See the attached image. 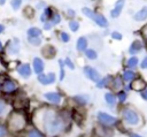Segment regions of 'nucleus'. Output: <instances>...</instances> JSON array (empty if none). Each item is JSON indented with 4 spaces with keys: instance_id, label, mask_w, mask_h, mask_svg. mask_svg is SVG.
Segmentation results:
<instances>
[{
    "instance_id": "nucleus-1",
    "label": "nucleus",
    "mask_w": 147,
    "mask_h": 137,
    "mask_svg": "<svg viewBox=\"0 0 147 137\" xmlns=\"http://www.w3.org/2000/svg\"><path fill=\"white\" fill-rule=\"evenodd\" d=\"M37 115L40 116V121H36V123H38L39 127H42L48 135L57 134L64 127L63 117L53 109H42Z\"/></svg>"
},
{
    "instance_id": "nucleus-2",
    "label": "nucleus",
    "mask_w": 147,
    "mask_h": 137,
    "mask_svg": "<svg viewBox=\"0 0 147 137\" xmlns=\"http://www.w3.org/2000/svg\"><path fill=\"white\" fill-rule=\"evenodd\" d=\"M25 124H26V121H25V117L22 113L14 112L10 114V116L8 119V128L10 131H13V132L21 131L24 129Z\"/></svg>"
},
{
    "instance_id": "nucleus-3",
    "label": "nucleus",
    "mask_w": 147,
    "mask_h": 137,
    "mask_svg": "<svg viewBox=\"0 0 147 137\" xmlns=\"http://www.w3.org/2000/svg\"><path fill=\"white\" fill-rule=\"evenodd\" d=\"M83 13H84L87 17H90L91 20H93L98 25H100V26H102V28H106V26L108 25V21L106 20V17H103L102 15H100V14H98V13H94V12L91 10L90 8H83Z\"/></svg>"
},
{
    "instance_id": "nucleus-4",
    "label": "nucleus",
    "mask_w": 147,
    "mask_h": 137,
    "mask_svg": "<svg viewBox=\"0 0 147 137\" xmlns=\"http://www.w3.org/2000/svg\"><path fill=\"white\" fill-rule=\"evenodd\" d=\"M122 115H123V119H124L129 124H138V122H139V116H138V114H137L133 109H131V108H125V109H123Z\"/></svg>"
},
{
    "instance_id": "nucleus-5",
    "label": "nucleus",
    "mask_w": 147,
    "mask_h": 137,
    "mask_svg": "<svg viewBox=\"0 0 147 137\" xmlns=\"http://www.w3.org/2000/svg\"><path fill=\"white\" fill-rule=\"evenodd\" d=\"M98 119L106 127H109V125H113V124L116 123V119L114 116H111V115H109L107 113H103V112H100L98 114Z\"/></svg>"
},
{
    "instance_id": "nucleus-6",
    "label": "nucleus",
    "mask_w": 147,
    "mask_h": 137,
    "mask_svg": "<svg viewBox=\"0 0 147 137\" xmlns=\"http://www.w3.org/2000/svg\"><path fill=\"white\" fill-rule=\"evenodd\" d=\"M84 71H85V75L90 79H92L93 82H96L98 83L100 81V75H99V73L94 68H92V67H85L84 68Z\"/></svg>"
},
{
    "instance_id": "nucleus-7",
    "label": "nucleus",
    "mask_w": 147,
    "mask_h": 137,
    "mask_svg": "<svg viewBox=\"0 0 147 137\" xmlns=\"http://www.w3.org/2000/svg\"><path fill=\"white\" fill-rule=\"evenodd\" d=\"M1 90L3 92H7V93H10V92H14L17 90V84L16 82L14 81H10V79H7L3 82V84L1 85Z\"/></svg>"
},
{
    "instance_id": "nucleus-8",
    "label": "nucleus",
    "mask_w": 147,
    "mask_h": 137,
    "mask_svg": "<svg viewBox=\"0 0 147 137\" xmlns=\"http://www.w3.org/2000/svg\"><path fill=\"white\" fill-rule=\"evenodd\" d=\"M38 79H39V82L41 84H52L55 81V75H54V73H49L47 75H45V74L41 73V74H39Z\"/></svg>"
},
{
    "instance_id": "nucleus-9",
    "label": "nucleus",
    "mask_w": 147,
    "mask_h": 137,
    "mask_svg": "<svg viewBox=\"0 0 147 137\" xmlns=\"http://www.w3.org/2000/svg\"><path fill=\"white\" fill-rule=\"evenodd\" d=\"M124 2H125V0H117V1H116L115 7H114V9H113L111 13H110L111 17H118V16L121 15L122 9H123V6H124Z\"/></svg>"
},
{
    "instance_id": "nucleus-10",
    "label": "nucleus",
    "mask_w": 147,
    "mask_h": 137,
    "mask_svg": "<svg viewBox=\"0 0 147 137\" xmlns=\"http://www.w3.org/2000/svg\"><path fill=\"white\" fill-rule=\"evenodd\" d=\"M41 53H42V55H44L46 59H52V58L55 56L56 51H55V48H54L53 46H51V45H46V46L42 47Z\"/></svg>"
},
{
    "instance_id": "nucleus-11",
    "label": "nucleus",
    "mask_w": 147,
    "mask_h": 137,
    "mask_svg": "<svg viewBox=\"0 0 147 137\" xmlns=\"http://www.w3.org/2000/svg\"><path fill=\"white\" fill-rule=\"evenodd\" d=\"M17 71H18V74L21 75V76H23V77H29L30 76V74H31V69H30V66L28 64V63H23V64H21L18 68H17Z\"/></svg>"
},
{
    "instance_id": "nucleus-12",
    "label": "nucleus",
    "mask_w": 147,
    "mask_h": 137,
    "mask_svg": "<svg viewBox=\"0 0 147 137\" xmlns=\"http://www.w3.org/2000/svg\"><path fill=\"white\" fill-rule=\"evenodd\" d=\"M45 98H46L48 101L53 102V104H59V102L61 101V96H60L59 93H56V92H48V93H45Z\"/></svg>"
},
{
    "instance_id": "nucleus-13",
    "label": "nucleus",
    "mask_w": 147,
    "mask_h": 137,
    "mask_svg": "<svg viewBox=\"0 0 147 137\" xmlns=\"http://www.w3.org/2000/svg\"><path fill=\"white\" fill-rule=\"evenodd\" d=\"M33 69H34V73H37L38 75L42 73V70H44V62L39 58H34V60H33Z\"/></svg>"
},
{
    "instance_id": "nucleus-14",
    "label": "nucleus",
    "mask_w": 147,
    "mask_h": 137,
    "mask_svg": "<svg viewBox=\"0 0 147 137\" xmlns=\"http://www.w3.org/2000/svg\"><path fill=\"white\" fill-rule=\"evenodd\" d=\"M18 51H20V43H18V39L15 38V39L9 44V46H8V52L11 53V54H16V53H18Z\"/></svg>"
},
{
    "instance_id": "nucleus-15",
    "label": "nucleus",
    "mask_w": 147,
    "mask_h": 137,
    "mask_svg": "<svg viewBox=\"0 0 147 137\" xmlns=\"http://www.w3.org/2000/svg\"><path fill=\"white\" fill-rule=\"evenodd\" d=\"M141 48H142V44H141V41H139V40H134V41L132 43V45L130 46V53H131V54L138 53V52H140Z\"/></svg>"
},
{
    "instance_id": "nucleus-16",
    "label": "nucleus",
    "mask_w": 147,
    "mask_h": 137,
    "mask_svg": "<svg viewBox=\"0 0 147 137\" xmlns=\"http://www.w3.org/2000/svg\"><path fill=\"white\" fill-rule=\"evenodd\" d=\"M131 86H132V89H134L137 91H140V90L146 87V82L142 81V79H134Z\"/></svg>"
},
{
    "instance_id": "nucleus-17",
    "label": "nucleus",
    "mask_w": 147,
    "mask_h": 137,
    "mask_svg": "<svg viewBox=\"0 0 147 137\" xmlns=\"http://www.w3.org/2000/svg\"><path fill=\"white\" fill-rule=\"evenodd\" d=\"M146 18H147V7H144L142 9H140L134 15V20L136 21H144Z\"/></svg>"
},
{
    "instance_id": "nucleus-18",
    "label": "nucleus",
    "mask_w": 147,
    "mask_h": 137,
    "mask_svg": "<svg viewBox=\"0 0 147 137\" xmlns=\"http://www.w3.org/2000/svg\"><path fill=\"white\" fill-rule=\"evenodd\" d=\"M87 47V40L85 37H80L77 40V50L78 51H85Z\"/></svg>"
},
{
    "instance_id": "nucleus-19",
    "label": "nucleus",
    "mask_w": 147,
    "mask_h": 137,
    "mask_svg": "<svg viewBox=\"0 0 147 137\" xmlns=\"http://www.w3.org/2000/svg\"><path fill=\"white\" fill-rule=\"evenodd\" d=\"M134 77H136V74L131 70H126L123 74V81H125V82H131Z\"/></svg>"
},
{
    "instance_id": "nucleus-20",
    "label": "nucleus",
    "mask_w": 147,
    "mask_h": 137,
    "mask_svg": "<svg viewBox=\"0 0 147 137\" xmlns=\"http://www.w3.org/2000/svg\"><path fill=\"white\" fill-rule=\"evenodd\" d=\"M40 33H41V31L38 28H30L28 30V36L29 37H39Z\"/></svg>"
},
{
    "instance_id": "nucleus-21",
    "label": "nucleus",
    "mask_w": 147,
    "mask_h": 137,
    "mask_svg": "<svg viewBox=\"0 0 147 137\" xmlns=\"http://www.w3.org/2000/svg\"><path fill=\"white\" fill-rule=\"evenodd\" d=\"M52 10H51V8H47L45 12H44V14L40 16V21H42V22H46L48 18H52Z\"/></svg>"
},
{
    "instance_id": "nucleus-22",
    "label": "nucleus",
    "mask_w": 147,
    "mask_h": 137,
    "mask_svg": "<svg viewBox=\"0 0 147 137\" xmlns=\"http://www.w3.org/2000/svg\"><path fill=\"white\" fill-rule=\"evenodd\" d=\"M85 55H86L88 59H91V60H94V59H96V56H98V54H96V52H95L94 50H85Z\"/></svg>"
},
{
    "instance_id": "nucleus-23",
    "label": "nucleus",
    "mask_w": 147,
    "mask_h": 137,
    "mask_svg": "<svg viewBox=\"0 0 147 137\" xmlns=\"http://www.w3.org/2000/svg\"><path fill=\"white\" fill-rule=\"evenodd\" d=\"M122 85H123V79H122L121 77H116V78L114 79V83H113L114 89L118 90V89H121V87H122Z\"/></svg>"
},
{
    "instance_id": "nucleus-24",
    "label": "nucleus",
    "mask_w": 147,
    "mask_h": 137,
    "mask_svg": "<svg viewBox=\"0 0 147 137\" xmlns=\"http://www.w3.org/2000/svg\"><path fill=\"white\" fill-rule=\"evenodd\" d=\"M105 99H106V101L109 104V105H113V104H115V97L111 94V93H106L105 94Z\"/></svg>"
},
{
    "instance_id": "nucleus-25",
    "label": "nucleus",
    "mask_w": 147,
    "mask_h": 137,
    "mask_svg": "<svg viewBox=\"0 0 147 137\" xmlns=\"http://www.w3.org/2000/svg\"><path fill=\"white\" fill-rule=\"evenodd\" d=\"M137 64H138V59H137L136 56L131 58V59L127 61V66H129L130 68H134V67H137Z\"/></svg>"
},
{
    "instance_id": "nucleus-26",
    "label": "nucleus",
    "mask_w": 147,
    "mask_h": 137,
    "mask_svg": "<svg viewBox=\"0 0 147 137\" xmlns=\"http://www.w3.org/2000/svg\"><path fill=\"white\" fill-rule=\"evenodd\" d=\"M29 41H30V44H32L34 46H38L41 43V40L39 39V37H29Z\"/></svg>"
},
{
    "instance_id": "nucleus-27",
    "label": "nucleus",
    "mask_w": 147,
    "mask_h": 137,
    "mask_svg": "<svg viewBox=\"0 0 147 137\" xmlns=\"http://www.w3.org/2000/svg\"><path fill=\"white\" fill-rule=\"evenodd\" d=\"M69 28H70L72 31H77V30H78V28H79V24H78V22L71 21V22L69 23Z\"/></svg>"
},
{
    "instance_id": "nucleus-28",
    "label": "nucleus",
    "mask_w": 147,
    "mask_h": 137,
    "mask_svg": "<svg viewBox=\"0 0 147 137\" xmlns=\"http://www.w3.org/2000/svg\"><path fill=\"white\" fill-rule=\"evenodd\" d=\"M21 3H22V1H21V0H11V2H10V5H11L13 9H18V8H20V6H21Z\"/></svg>"
},
{
    "instance_id": "nucleus-29",
    "label": "nucleus",
    "mask_w": 147,
    "mask_h": 137,
    "mask_svg": "<svg viewBox=\"0 0 147 137\" xmlns=\"http://www.w3.org/2000/svg\"><path fill=\"white\" fill-rule=\"evenodd\" d=\"M29 137H44L39 131H37V130H30L29 131Z\"/></svg>"
},
{
    "instance_id": "nucleus-30",
    "label": "nucleus",
    "mask_w": 147,
    "mask_h": 137,
    "mask_svg": "<svg viewBox=\"0 0 147 137\" xmlns=\"http://www.w3.org/2000/svg\"><path fill=\"white\" fill-rule=\"evenodd\" d=\"M60 21H61V17H60L59 14H54V15L52 16V23H53V24H57Z\"/></svg>"
},
{
    "instance_id": "nucleus-31",
    "label": "nucleus",
    "mask_w": 147,
    "mask_h": 137,
    "mask_svg": "<svg viewBox=\"0 0 147 137\" xmlns=\"http://www.w3.org/2000/svg\"><path fill=\"white\" fill-rule=\"evenodd\" d=\"M109 79H110V76H108L107 78H103L102 81H99V82H98V86L101 87V86H103V85H107L108 82H109Z\"/></svg>"
},
{
    "instance_id": "nucleus-32",
    "label": "nucleus",
    "mask_w": 147,
    "mask_h": 137,
    "mask_svg": "<svg viewBox=\"0 0 147 137\" xmlns=\"http://www.w3.org/2000/svg\"><path fill=\"white\" fill-rule=\"evenodd\" d=\"M60 70H61V76H60V79H63V77H64V70H63V66H64V61H62V60H60Z\"/></svg>"
},
{
    "instance_id": "nucleus-33",
    "label": "nucleus",
    "mask_w": 147,
    "mask_h": 137,
    "mask_svg": "<svg viewBox=\"0 0 147 137\" xmlns=\"http://www.w3.org/2000/svg\"><path fill=\"white\" fill-rule=\"evenodd\" d=\"M61 39H62V41H64V43H67V41H69V35L68 33H65V32H61Z\"/></svg>"
},
{
    "instance_id": "nucleus-34",
    "label": "nucleus",
    "mask_w": 147,
    "mask_h": 137,
    "mask_svg": "<svg viewBox=\"0 0 147 137\" xmlns=\"http://www.w3.org/2000/svg\"><path fill=\"white\" fill-rule=\"evenodd\" d=\"M83 98H84V97H80V96L78 97V96H77V97H75V100H76L77 102H79V104H85L88 99H86V98H85V99H83Z\"/></svg>"
},
{
    "instance_id": "nucleus-35",
    "label": "nucleus",
    "mask_w": 147,
    "mask_h": 137,
    "mask_svg": "<svg viewBox=\"0 0 147 137\" xmlns=\"http://www.w3.org/2000/svg\"><path fill=\"white\" fill-rule=\"evenodd\" d=\"M111 37H113L114 39H117V40H121V39H122V35H121L119 32H113V33H111Z\"/></svg>"
},
{
    "instance_id": "nucleus-36",
    "label": "nucleus",
    "mask_w": 147,
    "mask_h": 137,
    "mask_svg": "<svg viewBox=\"0 0 147 137\" xmlns=\"http://www.w3.org/2000/svg\"><path fill=\"white\" fill-rule=\"evenodd\" d=\"M64 63H65V64H67V66H68V67H69L70 69H74V68H75V66H74V63L71 62V60H70L69 58H68V59H65V61H64Z\"/></svg>"
},
{
    "instance_id": "nucleus-37",
    "label": "nucleus",
    "mask_w": 147,
    "mask_h": 137,
    "mask_svg": "<svg viewBox=\"0 0 147 137\" xmlns=\"http://www.w3.org/2000/svg\"><path fill=\"white\" fill-rule=\"evenodd\" d=\"M118 98H119V100L123 102V101H125V99H126V94H125L124 92H119V94H118Z\"/></svg>"
},
{
    "instance_id": "nucleus-38",
    "label": "nucleus",
    "mask_w": 147,
    "mask_h": 137,
    "mask_svg": "<svg viewBox=\"0 0 147 137\" xmlns=\"http://www.w3.org/2000/svg\"><path fill=\"white\" fill-rule=\"evenodd\" d=\"M5 135H6V129L3 125H0V137H2Z\"/></svg>"
},
{
    "instance_id": "nucleus-39",
    "label": "nucleus",
    "mask_w": 147,
    "mask_h": 137,
    "mask_svg": "<svg viewBox=\"0 0 147 137\" xmlns=\"http://www.w3.org/2000/svg\"><path fill=\"white\" fill-rule=\"evenodd\" d=\"M52 25H53V23H52V22H46V23H45V25H44V28H45L46 30H49V29L52 28Z\"/></svg>"
},
{
    "instance_id": "nucleus-40",
    "label": "nucleus",
    "mask_w": 147,
    "mask_h": 137,
    "mask_svg": "<svg viewBox=\"0 0 147 137\" xmlns=\"http://www.w3.org/2000/svg\"><path fill=\"white\" fill-rule=\"evenodd\" d=\"M142 35H144V37H145V39H146V41H147V25H145V26L142 28Z\"/></svg>"
},
{
    "instance_id": "nucleus-41",
    "label": "nucleus",
    "mask_w": 147,
    "mask_h": 137,
    "mask_svg": "<svg viewBox=\"0 0 147 137\" xmlns=\"http://www.w3.org/2000/svg\"><path fill=\"white\" fill-rule=\"evenodd\" d=\"M140 66H141V68H147V56L142 60V62H141V64H140Z\"/></svg>"
},
{
    "instance_id": "nucleus-42",
    "label": "nucleus",
    "mask_w": 147,
    "mask_h": 137,
    "mask_svg": "<svg viewBox=\"0 0 147 137\" xmlns=\"http://www.w3.org/2000/svg\"><path fill=\"white\" fill-rule=\"evenodd\" d=\"M141 98H142V99H145V100H147V89H146V90H144V91L141 92Z\"/></svg>"
},
{
    "instance_id": "nucleus-43",
    "label": "nucleus",
    "mask_w": 147,
    "mask_h": 137,
    "mask_svg": "<svg viewBox=\"0 0 147 137\" xmlns=\"http://www.w3.org/2000/svg\"><path fill=\"white\" fill-rule=\"evenodd\" d=\"M3 111H5V105L0 101V114H1V113H3Z\"/></svg>"
},
{
    "instance_id": "nucleus-44",
    "label": "nucleus",
    "mask_w": 147,
    "mask_h": 137,
    "mask_svg": "<svg viewBox=\"0 0 147 137\" xmlns=\"http://www.w3.org/2000/svg\"><path fill=\"white\" fill-rule=\"evenodd\" d=\"M68 14H70V16H75V12L72 9H69L68 10Z\"/></svg>"
},
{
    "instance_id": "nucleus-45",
    "label": "nucleus",
    "mask_w": 147,
    "mask_h": 137,
    "mask_svg": "<svg viewBox=\"0 0 147 137\" xmlns=\"http://www.w3.org/2000/svg\"><path fill=\"white\" fill-rule=\"evenodd\" d=\"M130 137H141L140 135H138V134H131L130 135Z\"/></svg>"
},
{
    "instance_id": "nucleus-46",
    "label": "nucleus",
    "mask_w": 147,
    "mask_h": 137,
    "mask_svg": "<svg viewBox=\"0 0 147 137\" xmlns=\"http://www.w3.org/2000/svg\"><path fill=\"white\" fill-rule=\"evenodd\" d=\"M3 29H5V28H3V25H2V24H0V33L3 31Z\"/></svg>"
},
{
    "instance_id": "nucleus-47",
    "label": "nucleus",
    "mask_w": 147,
    "mask_h": 137,
    "mask_svg": "<svg viewBox=\"0 0 147 137\" xmlns=\"http://www.w3.org/2000/svg\"><path fill=\"white\" fill-rule=\"evenodd\" d=\"M5 1H6V0H0V5H3V3H5Z\"/></svg>"
},
{
    "instance_id": "nucleus-48",
    "label": "nucleus",
    "mask_w": 147,
    "mask_h": 137,
    "mask_svg": "<svg viewBox=\"0 0 147 137\" xmlns=\"http://www.w3.org/2000/svg\"><path fill=\"white\" fill-rule=\"evenodd\" d=\"M2 50V44H1V41H0V51Z\"/></svg>"
}]
</instances>
